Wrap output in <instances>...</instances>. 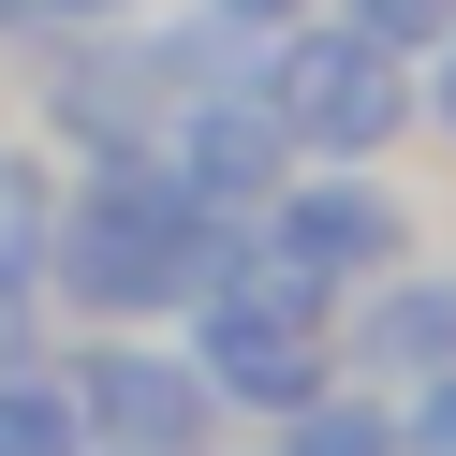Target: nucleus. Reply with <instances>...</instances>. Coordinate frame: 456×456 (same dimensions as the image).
Listing matches in <instances>:
<instances>
[{
    "mask_svg": "<svg viewBox=\"0 0 456 456\" xmlns=\"http://www.w3.org/2000/svg\"><path fill=\"white\" fill-rule=\"evenodd\" d=\"M60 280H74L89 309H177V295H207V221H191V191H177V177H148V162L89 177Z\"/></svg>",
    "mask_w": 456,
    "mask_h": 456,
    "instance_id": "1",
    "label": "nucleus"
},
{
    "mask_svg": "<svg viewBox=\"0 0 456 456\" xmlns=\"http://www.w3.org/2000/svg\"><path fill=\"white\" fill-rule=\"evenodd\" d=\"M207 397L309 412V295H295V280H265V295H207Z\"/></svg>",
    "mask_w": 456,
    "mask_h": 456,
    "instance_id": "2",
    "label": "nucleus"
},
{
    "mask_svg": "<svg viewBox=\"0 0 456 456\" xmlns=\"http://www.w3.org/2000/svg\"><path fill=\"white\" fill-rule=\"evenodd\" d=\"M280 118H295L309 148H383V133H397V74H383V45H368V30L309 45V60L280 74Z\"/></svg>",
    "mask_w": 456,
    "mask_h": 456,
    "instance_id": "3",
    "label": "nucleus"
},
{
    "mask_svg": "<svg viewBox=\"0 0 456 456\" xmlns=\"http://www.w3.org/2000/svg\"><path fill=\"white\" fill-rule=\"evenodd\" d=\"M74 412H103V442H133V456H177L191 412H207V383H191V368H148V354H103L89 383H74Z\"/></svg>",
    "mask_w": 456,
    "mask_h": 456,
    "instance_id": "4",
    "label": "nucleus"
},
{
    "mask_svg": "<svg viewBox=\"0 0 456 456\" xmlns=\"http://www.w3.org/2000/svg\"><path fill=\"white\" fill-rule=\"evenodd\" d=\"M295 250H309V265H383L397 221L368 207V191H309V207H295Z\"/></svg>",
    "mask_w": 456,
    "mask_h": 456,
    "instance_id": "5",
    "label": "nucleus"
},
{
    "mask_svg": "<svg viewBox=\"0 0 456 456\" xmlns=\"http://www.w3.org/2000/svg\"><path fill=\"white\" fill-rule=\"evenodd\" d=\"M74 442H89V412L60 383H0V456H74Z\"/></svg>",
    "mask_w": 456,
    "mask_h": 456,
    "instance_id": "6",
    "label": "nucleus"
},
{
    "mask_svg": "<svg viewBox=\"0 0 456 456\" xmlns=\"http://www.w3.org/2000/svg\"><path fill=\"white\" fill-rule=\"evenodd\" d=\"M30 250H45V177H30V162H0V295L30 280Z\"/></svg>",
    "mask_w": 456,
    "mask_h": 456,
    "instance_id": "7",
    "label": "nucleus"
},
{
    "mask_svg": "<svg viewBox=\"0 0 456 456\" xmlns=\"http://www.w3.org/2000/svg\"><path fill=\"white\" fill-rule=\"evenodd\" d=\"M354 30L368 45H427V30H456V0H354Z\"/></svg>",
    "mask_w": 456,
    "mask_h": 456,
    "instance_id": "8",
    "label": "nucleus"
},
{
    "mask_svg": "<svg viewBox=\"0 0 456 456\" xmlns=\"http://www.w3.org/2000/svg\"><path fill=\"white\" fill-rule=\"evenodd\" d=\"M295 456H397V442H383L368 412H309V427H295Z\"/></svg>",
    "mask_w": 456,
    "mask_h": 456,
    "instance_id": "9",
    "label": "nucleus"
},
{
    "mask_svg": "<svg viewBox=\"0 0 456 456\" xmlns=\"http://www.w3.org/2000/svg\"><path fill=\"white\" fill-rule=\"evenodd\" d=\"M427 456H456V383H427Z\"/></svg>",
    "mask_w": 456,
    "mask_h": 456,
    "instance_id": "10",
    "label": "nucleus"
},
{
    "mask_svg": "<svg viewBox=\"0 0 456 456\" xmlns=\"http://www.w3.org/2000/svg\"><path fill=\"white\" fill-rule=\"evenodd\" d=\"M221 15H280V0H221Z\"/></svg>",
    "mask_w": 456,
    "mask_h": 456,
    "instance_id": "11",
    "label": "nucleus"
},
{
    "mask_svg": "<svg viewBox=\"0 0 456 456\" xmlns=\"http://www.w3.org/2000/svg\"><path fill=\"white\" fill-rule=\"evenodd\" d=\"M442 133H456V74H442Z\"/></svg>",
    "mask_w": 456,
    "mask_h": 456,
    "instance_id": "12",
    "label": "nucleus"
}]
</instances>
